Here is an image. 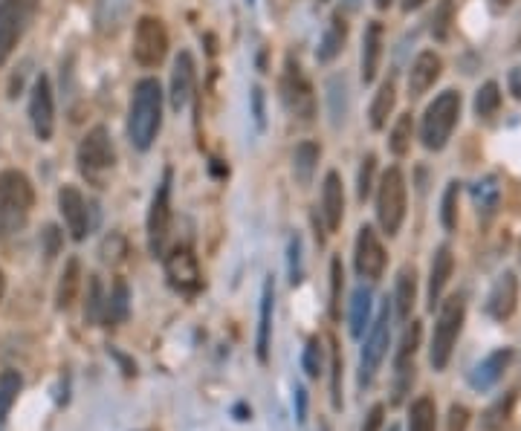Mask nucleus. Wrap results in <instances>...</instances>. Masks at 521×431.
Segmentation results:
<instances>
[{"label": "nucleus", "instance_id": "obj_1", "mask_svg": "<svg viewBox=\"0 0 521 431\" xmlns=\"http://www.w3.org/2000/svg\"><path fill=\"white\" fill-rule=\"evenodd\" d=\"M163 125V87L157 79H142L134 87L128 110V136L139 151H148Z\"/></svg>", "mask_w": 521, "mask_h": 431}, {"label": "nucleus", "instance_id": "obj_2", "mask_svg": "<svg viewBox=\"0 0 521 431\" xmlns=\"http://www.w3.org/2000/svg\"><path fill=\"white\" fill-rule=\"evenodd\" d=\"M32 203H35V191L27 174L3 171L0 174V238H9L27 226Z\"/></svg>", "mask_w": 521, "mask_h": 431}, {"label": "nucleus", "instance_id": "obj_3", "mask_svg": "<svg viewBox=\"0 0 521 431\" xmlns=\"http://www.w3.org/2000/svg\"><path fill=\"white\" fill-rule=\"evenodd\" d=\"M464 319H467V301L461 296L446 298L440 304L435 333H432V348H429V362L435 371H443L449 365L452 351L458 345V336L464 330Z\"/></svg>", "mask_w": 521, "mask_h": 431}, {"label": "nucleus", "instance_id": "obj_4", "mask_svg": "<svg viewBox=\"0 0 521 431\" xmlns=\"http://www.w3.org/2000/svg\"><path fill=\"white\" fill-rule=\"evenodd\" d=\"M461 116V93L455 90H443L438 99L423 113V125H420V139L429 151H443L449 136L458 125Z\"/></svg>", "mask_w": 521, "mask_h": 431}, {"label": "nucleus", "instance_id": "obj_5", "mask_svg": "<svg viewBox=\"0 0 521 431\" xmlns=\"http://www.w3.org/2000/svg\"><path fill=\"white\" fill-rule=\"evenodd\" d=\"M377 220L383 226L388 238H394L406 220V177L403 171L394 165L388 168L380 180V191H377Z\"/></svg>", "mask_w": 521, "mask_h": 431}, {"label": "nucleus", "instance_id": "obj_6", "mask_svg": "<svg viewBox=\"0 0 521 431\" xmlns=\"http://www.w3.org/2000/svg\"><path fill=\"white\" fill-rule=\"evenodd\" d=\"M41 0H0V67L15 53L38 12Z\"/></svg>", "mask_w": 521, "mask_h": 431}, {"label": "nucleus", "instance_id": "obj_7", "mask_svg": "<svg viewBox=\"0 0 521 431\" xmlns=\"http://www.w3.org/2000/svg\"><path fill=\"white\" fill-rule=\"evenodd\" d=\"M281 99H284V108L290 110L296 119L310 122L316 116V93H313V84L307 81L304 70L299 67L296 58H287L284 64V76H281Z\"/></svg>", "mask_w": 521, "mask_h": 431}, {"label": "nucleus", "instance_id": "obj_8", "mask_svg": "<svg viewBox=\"0 0 521 431\" xmlns=\"http://www.w3.org/2000/svg\"><path fill=\"white\" fill-rule=\"evenodd\" d=\"M388 324H391V313H388V304H385L380 316H377V322L371 324L368 339L362 345V356H359V385H365V388L374 382L385 353H388V342H391V327Z\"/></svg>", "mask_w": 521, "mask_h": 431}, {"label": "nucleus", "instance_id": "obj_9", "mask_svg": "<svg viewBox=\"0 0 521 431\" xmlns=\"http://www.w3.org/2000/svg\"><path fill=\"white\" fill-rule=\"evenodd\" d=\"M171 232V171H165L160 186L151 197L148 209V249L151 255H165V243Z\"/></svg>", "mask_w": 521, "mask_h": 431}, {"label": "nucleus", "instance_id": "obj_10", "mask_svg": "<svg viewBox=\"0 0 521 431\" xmlns=\"http://www.w3.org/2000/svg\"><path fill=\"white\" fill-rule=\"evenodd\" d=\"M168 53V32H165L160 18H139L137 32H134V61L142 67H157Z\"/></svg>", "mask_w": 521, "mask_h": 431}, {"label": "nucleus", "instance_id": "obj_11", "mask_svg": "<svg viewBox=\"0 0 521 431\" xmlns=\"http://www.w3.org/2000/svg\"><path fill=\"white\" fill-rule=\"evenodd\" d=\"M420 336H423V324L412 322L403 333V342L394 356V403H403V397L412 391L414 385V356L420 348Z\"/></svg>", "mask_w": 521, "mask_h": 431}, {"label": "nucleus", "instance_id": "obj_12", "mask_svg": "<svg viewBox=\"0 0 521 431\" xmlns=\"http://www.w3.org/2000/svg\"><path fill=\"white\" fill-rule=\"evenodd\" d=\"M165 258V278L177 293L194 296L203 284L200 278V267H197V255L189 246H174Z\"/></svg>", "mask_w": 521, "mask_h": 431}, {"label": "nucleus", "instance_id": "obj_13", "mask_svg": "<svg viewBox=\"0 0 521 431\" xmlns=\"http://www.w3.org/2000/svg\"><path fill=\"white\" fill-rule=\"evenodd\" d=\"M113 162H116V151H113L108 128L96 125L93 131H87L82 145H79V168L87 177H96V174L113 168Z\"/></svg>", "mask_w": 521, "mask_h": 431}, {"label": "nucleus", "instance_id": "obj_14", "mask_svg": "<svg viewBox=\"0 0 521 431\" xmlns=\"http://www.w3.org/2000/svg\"><path fill=\"white\" fill-rule=\"evenodd\" d=\"M29 119H32V131L41 142H50L55 134V99L53 84L47 76H38L32 84V96H29Z\"/></svg>", "mask_w": 521, "mask_h": 431}, {"label": "nucleus", "instance_id": "obj_15", "mask_svg": "<svg viewBox=\"0 0 521 431\" xmlns=\"http://www.w3.org/2000/svg\"><path fill=\"white\" fill-rule=\"evenodd\" d=\"M385 264H388V258H385L377 232L371 226H362L357 235V252H354V267H357L359 278H368V281L383 278Z\"/></svg>", "mask_w": 521, "mask_h": 431}, {"label": "nucleus", "instance_id": "obj_16", "mask_svg": "<svg viewBox=\"0 0 521 431\" xmlns=\"http://www.w3.org/2000/svg\"><path fill=\"white\" fill-rule=\"evenodd\" d=\"M58 212L64 217V226L70 232L73 241H84L87 232H90V209H87V200L76 186H64L58 191Z\"/></svg>", "mask_w": 521, "mask_h": 431}, {"label": "nucleus", "instance_id": "obj_17", "mask_svg": "<svg viewBox=\"0 0 521 431\" xmlns=\"http://www.w3.org/2000/svg\"><path fill=\"white\" fill-rule=\"evenodd\" d=\"M516 304H519V278L516 272H501L487 298V313L495 322H507L516 313Z\"/></svg>", "mask_w": 521, "mask_h": 431}, {"label": "nucleus", "instance_id": "obj_18", "mask_svg": "<svg viewBox=\"0 0 521 431\" xmlns=\"http://www.w3.org/2000/svg\"><path fill=\"white\" fill-rule=\"evenodd\" d=\"M510 362H513V351H510V348H498V351L484 356V359L472 368L469 385H472L475 391H490V388L498 385V379L504 377V371H507Z\"/></svg>", "mask_w": 521, "mask_h": 431}, {"label": "nucleus", "instance_id": "obj_19", "mask_svg": "<svg viewBox=\"0 0 521 431\" xmlns=\"http://www.w3.org/2000/svg\"><path fill=\"white\" fill-rule=\"evenodd\" d=\"M273 307H275V284L273 278L264 281L261 290V313H258V336H255V351L258 362L264 365L270 359V342H273Z\"/></svg>", "mask_w": 521, "mask_h": 431}, {"label": "nucleus", "instance_id": "obj_20", "mask_svg": "<svg viewBox=\"0 0 521 431\" xmlns=\"http://www.w3.org/2000/svg\"><path fill=\"white\" fill-rule=\"evenodd\" d=\"M194 93V58L192 53H180L174 58V73H171V108L183 110L189 105Z\"/></svg>", "mask_w": 521, "mask_h": 431}, {"label": "nucleus", "instance_id": "obj_21", "mask_svg": "<svg viewBox=\"0 0 521 431\" xmlns=\"http://www.w3.org/2000/svg\"><path fill=\"white\" fill-rule=\"evenodd\" d=\"M443 73V61H440L438 53L426 50L414 58L412 70H409V93L412 96H423L429 87H435V81L440 79Z\"/></svg>", "mask_w": 521, "mask_h": 431}, {"label": "nucleus", "instance_id": "obj_22", "mask_svg": "<svg viewBox=\"0 0 521 431\" xmlns=\"http://www.w3.org/2000/svg\"><path fill=\"white\" fill-rule=\"evenodd\" d=\"M345 217V191H342V180L336 171H330L322 186V220L328 226V232H336L342 226Z\"/></svg>", "mask_w": 521, "mask_h": 431}, {"label": "nucleus", "instance_id": "obj_23", "mask_svg": "<svg viewBox=\"0 0 521 431\" xmlns=\"http://www.w3.org/2000/svg\"><path fill=\"white\" fill-rule=\"evenodd\" d=\"M380 58H383V24L371 21L365 35H362V81L365 84L377 79Z\"/></svg>", "mask_w": 521, "mask_h": 431}, {"label": "nucleus", "instance_id": "obj_24", "mask_svg": "<svg viewBox=\"0 0 521 431\" xmlns=\"http://www.w3.org/2000/svg\"><path fill=\"white\" fill-rule=\"evenodd\" d=\"M128 15H131V0H96L93 21L102 35H116L128 24Z\"/></svg>", "mask_w": 521, "mask_h": 431}, {"label": "nucleus", "instance_id": "obj_25", "mask_svg": "<svg viewBox=\"0 0 521 431\" xmlns=\"http://www.w3.org/2000/svg\"><path fill=\"white\" fill-rule=\"evenodd\" d=\"M351 113V87H348V76L336 73L328 81V116L333 128H342L345 119Z\"/></svg>", "mask_w": 521, "mask_h": 431}, {"label": "nucleus", "instance_id": "obj_26", "mask_svg": "<svg viewBox=\"0 0 521 431\" xmlns=\"http://www.w3.org/2000/svg\"><path fill=\"white\" fill-rule=\"evenodd\" d=\"M452 270H455V258H452V249L449 246H440L435 252V261H432V272H429V307L435 310V304L443 296L449 278H452Z\"/></svg>", "mask_w": 521, "mask_h": 431}, {"label": "nucleus", "instance_id": "obj_27", "mask_svg": "<svg viewBox=\"0 0 521 431\" xmlns=\"http://www.w3.org/2000/svg\"><path fill=\"white\" fill-rule=\"evenodd\" d=\"M79 290H82V264H79V258H70L64 264L58 290H55V307L58 310H70L76 304V298H79Z\"/></svg>", "mask_w": 521, "mask_h": 431}, {"label": "nucleus", "instance_id": "obj_28", "mask_svg": "<svg viewBox=\"0 0 521 431\" xmlns=\"http://www.w3.org/2000/svg\"><path fill=\"white\" fill-rule=\"evenodd\" d=\"M345 38H348V24H345V18H342V15H333V18H330L328 29L322 32V41H319L316 58H319L322 64L333 61L336 55L342 53V47H345Z\"/></svg>", "mask_w": 521, "mask_h": 431}, {"label": "nucleus", "instance_id": "obj_29", "mask_svg": "<svg viewBox=\"0 0 521 431\" xmlns=\"http://www.w3.org/2000/svg\"><path fill=\"white\" fill-rule=\"evenodd\" d=\"M414 298H417V270L414 267H403L397 275V290H394V307L400 319L412 316Z\"/></svg>", "mask_w": 521, "mask_h": 431}, {"label": "nucleus", "instance_id": "obj_30", "mask_svg": "<svg viewBox=\"0 0 521 431\" xmlns=\"http://www.w3.org/2000/svg\"><path fill=\"white\" fill-rule=\"evenodd\" d=\"M371 310H374V301H371V290L362 284L354 290L351 296V336L359 339L365 333V327H371Z\"/></svg>", "mask_w": 521, "mask_h": 431}, {"label": "nucleus", "instance_id": "obj_31", "mask_svg": "<svg viewBox=\"0 0 521 431\" xmlns=\"http://www.w3.org/2000/svg\"><path fill=\"white\" fill-rule=\"evenodd\" d=\"M394 105H397V87H394V81L388 79L377 90V96H374V102H371V128L374 131H383L385 122H388V116H391V110H394Z\"/></svg>", "mask_w": 521, "mask_h": 431}, {"label": "nucleus", "instance_id": "obj_32", "mask_svg": "<svg viewBox=\"0 0 521 431\" xmlns=\"http://www.w3.org/2000/svg\"><path fill=\"white\" fill-rule=\"evenodd\" d=\"M319 145L316 142H302L296 151H293V174H296V180H299V186H310V180H313V171H316V165H319Z\"/></svg>", "mask_w": 521, "mask_h": 431}, {"label": "nucleus", "instance_id": "obj_33", "mask_svg": "<svg viewBox=\"0 0 521 431\" xmlns=\"http://www.w3.org/2000/svg\"><path fill=\"white\" fill-rule=\"evenodd\" d=\"M438 429V405L432 397H417L409 408V431Z\"/></svg>", "mask_w": 521, "mask_h": 431}, {"label": "nucleus", "instance_id": "obj_34", "mask_svg": "<svg viewBox=\"0 0 521 431\" xmlns=\"http://www.w3.org/2000/svg\"><path fill=\"white\" fill-rule=\"evenodd\" d=\"M472 200H475V206H478V215L493 217V212L498 209V200H501V186H498V180H495V177L478 180L475 189H472Z\"/></svg>", "mask_w": 521, "mask_h": 431}, {"label": "nucleus", "instance_id": "obj_35", "mask_svg": "<svg viewBox=\"0 0 521 431\" xmlns=\"http://www.w3.org/2000/svg\"><path fill=\"white\" fill-rule=\"evenodd\" d=\"M105 304H108V298L102 293L99 275H90L87 278V301H84V319H87V324L105 322Z\"/></svg>", "mask_w": 521, "mask_h": 431}, {"label": "nucleus", "instance_id": "obj_36", "mask_svg": "<svg viewBox=\"0 0 521 431\" xmlns=\"http://www.w3.org/2000/svg\"><path fill=\"white\" fill-rule=\"evenodd\" d=\"M131 293H128V284L125 281H116L113 284V293H110L108 304H105V322L119 324L128 319V310H131Z\"/></svg>", "mask_w": 521, "mask_h": 431}, {"label": "nucleus", "instance_id": "obj_37", "mask_svg": "<svg viewBox=\"0 0 521 431\" xmlns=\"http://www.w3.org/2000/svg\"><path fill=\"white\" fill-rule=\"evenodd\" d=\"M24 388V379L18 371H3L0 374V423L9 417L12 405L18 403V394Z\"/></svg>", "mask_w": 521, "mask_h": 431}, {"label": "nucleus", "instance_id": "obj_38", "mask_svg": "<svg viewBox=\"0 0 521 431\" xmlns=\"http://www.w3.org/2000/svg\"><path fill=\"white\" fill-rule=\"evenodd\" d=\"M412 134H414L412 113H406V116L397 119V125H394V131H391V139H388V148H391L394 157L409 154V148H412Z\"/></svg>", "mask_w": 521, "mask_h": 431}, {"label": "nucleus", "instance_id": "obj_39", "mask_svg": "<svg viewBox=\"0 0 521 431\" xmlns=\"http://www.w3.org/2000/svg\"><path fill=\"white\" fill-rule=\"evenodd\" d=\"M501 105V90H498V84L495 81H487L478 93H475V113L481 116V119H490L495 110Z\"/></svg>", "mask_w": 521, "mask_h": 431}, {"label": "nucleus", "instance_id": "obj_40", "mask_svg": "<svg viewBox=\"0 0 521 431\" xmlns=\"http://www.w3.org/2000/svg\"><path fill=\"white\" fill-rule=\"evenodd\" d=\"M458 194H461V183H449L443 203H440V223L446 232H452L458 226Z\"/></svg>", "mask_w": 521, "mask_h": 431}, {"label": "nucleus", "instance_id": "obj_41", "mask_svg": "<svg viewBox=\"0 0 521 431\" xmlns=\"http://www.w3.org/2000/svg\"><path fill=\"white\" fill-rule=\"evenodd\" d=\"M452 18H455V0H440L435 15H432V35H435L438 41H446V38H449Z\"/></svg>", "mask_w": 521, "mask_h": 431}, {"label": "nucleus", "instance_id": "obj_42", "mask_svg": "<svg viewBox=\"0 0 521 431\" xmlns=\"http://www.w3.org/2000/svg\"><path fill=\"white\" fill-rule=\"evenodd\" d=\"M302 365H304V374L310 379H319L322 374V365H325V353H322V342L313 336L310 342H307V348H304V356H302Z\"/></svg>", "mask_w": 521, "mask_h": 431}, {"label": "nucleus", "instance_id": "obj_43", "mask_svg": "<svg viewBox=\"0 0 521 431\" xmlns=\"http://www.w3.org/2000/svg\"><path fill=\"white\" fill-rule=\"evenodd\" d=\"M342 261L333 258L330 261V319H339V301H342Z\"/></svg>", "mask_w": 521, "mask_h": 431}, {"label": "nucleus", "instance_id": "obj_44", "mask_svg": "<svg viewBox=\"0 0 521 431\" xmlns=\"http://www.w3.org/2000/svg\"><path fill=\"white\" fill-rule=\"evenodd\" d=\"M374 174H377V157H374V154H365L362 168H359V180H357L359 200H368V194H371V189H374Z\"/></svg>", "mask_w": 521, "mask_h": 431}, {"label": "nucleus", "instance_id": "obj_45", "mask_svg": "<svg viewBox=\"0 0 521 431\" xmlns=\"http://www.w3.org/2000/svg\"><path fill=\"white\" fill-rule=\"evenodd\" d=\"M287 270H290V284L302 281V238L299 235H293L290 246H287Z\"/></svg>", "mask_w": 521, "mask_h": 431}, {"label": "nucleus", "instance_id": "obj_46", "mask_svg": "<svg viewBox=\"0 0 521 431\" xmlns=\"http://www.w3.org/2000/svg\"><path fill=\"white\" fill-rule=\"evenodd\" d=\"M330 365H333V382H330L333 408H342V353L336 348V342H333V359H330Z\"/></svg>", "mask_w": 521, "mask_h": 431}, {"label": "nucleus", "instance_id": "obj_47", "mask_svg": "<svg viewBox=\"0 0 521 431\" xmlns=\"http://www.w3.org/2000/svg\"><path fill=\"white\" fill-rule=\"evenodd\" d=\"M252 119H255V125H258V131H264V125H267V113H264V90L261 87H252Z\"/></svg>", "mask_w": 521, "mask_h": 431}, {"label": "nucleus", "instance_id": "obj_48", "mask_svg": "<svg viewBox=\"0 0 521 431\" xmlns=\"http://www.w3.org/2000/svg\"><path fill=\"white\" fill-rule=\"evenodd\" d=\"M469 429V408L467 405H452L449 408V431Z\"/></svg>", "mask_w": 521, "mask_h": 431}, {"label": "nucleus", "instance_id": "obj_49", "mask_svg": "<svg viewBox=\"0 0 521 431\" xmlns=\"http://www.w3.org/2000/svg\"><path fill=\"white\" fill-rule=\"evenodd\" d=\"M385 423V405H374L371 411H368V417H365V423H362V431H380Z\"/></svg>", "mask_w": 521, "mask_h": 431}, {"label": "nucleus", "instance_id": "obj_50", "mask_svg": "<svg viewBox=\"0 0 521 431\" xmlns=\"http://www.w3.org/2000/svg\"><path fill=\"white\" fill-rule=\"evenodd\" d=\"M507 84H510V93H513L516 99H521V67L510 70V76H507Z\"/></svg>", "mask_w": 521, "mask_h": 431}, {"label": "nucleus", "instance_id": "obj_51", "mask_svg": "<svg viewBox=\"0 0 521 431\" xmlns=\"http://www.w3.org/2000/svg\"><path fill=\"white\" fill-rule=\"evenodd\" d=\"M296 400H299V420L304 423V411H307V391L304 388H296Z\"/></svg>", "mask_w": 521, "mask_h": 431}, {"label": "nucleus", "instance_id": "obj_52", "mask_svg": "<svg viewBox=\"0 0 521 431\" xmlns=\"http://www.w3.org/2000/svg\"><path fill=\"white\" fill-rule=\"evenodd\" d=\"M423 3H426V0H403V9H406V12H414V9H420Z\"/></svg>", "mask_w": 521, "mask_h": 431}, {"label": "nucleus", "instance_id": "obj_53", "mask_svg": "<svg viewBox=\"0 0 521 431\" xmlns=\"http://www.w3.org/2000/svg\"><path fill=\"white\" fill-rule=\"evenodd\" d=\"M490 3H493L495 12H501V9H507V6H510L513 0H490Z\"/></svg>", "mask_w": 521, "mask_h": 431}, {"label": "nucleus", "instance_id": "obj_54", "mask_svg": "<svg viewBox=\"0 0 521 431\" xmlns=\"http://www.w3.org/2000/svg\"><path fill=\"white\" fill-rule=\"evenodd\" d=\"M391 3H394V0H377V9H388Z\"/></svg>", "mask_w": 521, "mask_h": 431}, {"label": "nucleus", "instance_id": "obj_55", "mask_svg": "<svg viewBox=\"0 0 521 431\" xmlns=\"http://www.w3.org/2000/svg\"><path fill=\"white\" fill-rule=\"evenodd\" d=\"M342 3H345L348 9H357V6H359V0H342Z\"/></svg>", "mask_w": 521, "mask_h": 431}, {"label": "nucleus", "instance_id": "obj_56", "mask_svg": "<svg viewBox=\"0 0 521 431\" xmlns=\"http://www.w3.org/2000/svg\"><path fill=\"white\" fill-rule=\"evenodd\" d=\"M3 287H6V281H3V272H0V298H3Z\"/></svg>", "mask_w": 521, "mask_h": 431}, {"label": "nucleus", "instance_id": "obj_57", "mask_svg": "<svg viewBox=\"0 0 521 431\" xmlns=\"http://www.w3.org/2000/svg\"><path fill=\"white\" fill-rule=\"evenodd\" d=\"M388 431H397V426H391V429H388Z\"/></svg>", "mask_w": 521, "mask_h": 431}, {"label": "nucleus", "instance_id": "obj_58", "mask_svg": "<svg viewBox=\"0 0 521 431\" xmlns=\"http://www.w3.org/2000/svg\"><path fill=\"white\" fill-rule=\"evenodd\" d=\"M247 3H252V0H247Z\"/></svg>", "mask_w": 521, "mask_h": 431}]
</instances>
